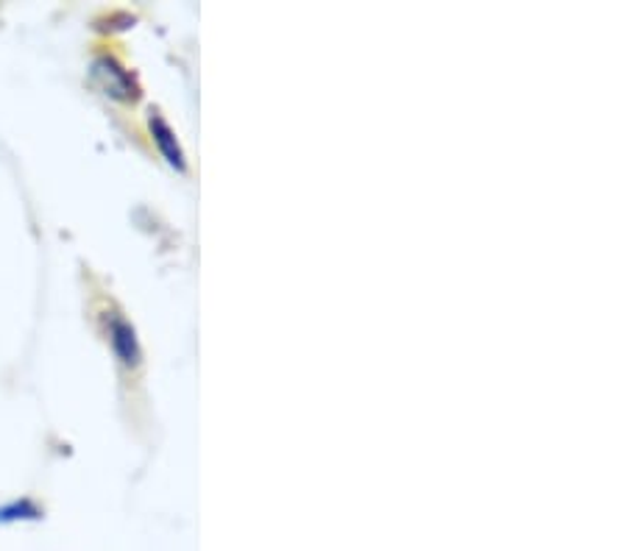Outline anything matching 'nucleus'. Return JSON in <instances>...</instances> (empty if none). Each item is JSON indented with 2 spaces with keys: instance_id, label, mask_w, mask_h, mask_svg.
<instances>
[{
  "instance_id": "nucleus-2",
  "label": "nucleus",
  "mask_w": 627,
  "mask_h": 551,
  "mask_svg": "<svg viewBox=\"0 0 627 551\" xmlns=\"http://www.w3.org/2000/svg\"><path fill=\"white\" fill-rule=\"evenodd\" d=\"M109 343H112L114 356L120 360V365L134 367L140 365V343L138 332L125 318H120L118 312L109 315Z\"/></svg>"
},
{
  "instance_id": "nucleus-3",
  "label": "nucleus",
  "mask_w": 627,
  "mask_h": 551,
  "mask_svg": "<svg viewBox=\"0 0 627 551\" xmlns=\"http://www.w3.org/2000/svg\"><path fill=\"white\" fill-rule=\"evenodd\" d=\"M148 125H151V134H154V143L160 145V151H162V156L167 159V165L170 167H176V170H185L187 167V162H185V154H182V145L176 143V134H174V129L165 123V118H160V114H151V120H148Z\"/></svg>"
},
{
  "instance_id": "nucleus-1",
  "label": "nucleus",
  "mask_w": 627,
  "mask_h": 551,
  "mask_svg": "<svg viewBox=\"0 0 627 551\" xmlns=\"http://www.w3.org/2000/svg\"><path fill=\"white\" fill-rule=\"evenodd\" d=\"M90 81L101 89L103 96L114 98V101L132 103L140 98V87L132 78V73L123 70L120 62H114L112 56H98L90 65Z\"/></svg>"
},
{
  "instance_id": "nucleus-4",
  "label": "nucleus",
  "mask_w": 627,
  "mask_h": 551,
  "mask_svg": "<svg viewBox=\"0 0 627 551\" xmlns=\"http://www.w3.org/2000/svg\"><path fill=\"white\" fill-rule=\"evenodd\" d=\"M42 518V510L29 498H20V502L7 504L0 507V524H12V521H36Z\"/></svg>"
}]
</instances>
